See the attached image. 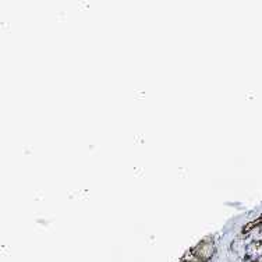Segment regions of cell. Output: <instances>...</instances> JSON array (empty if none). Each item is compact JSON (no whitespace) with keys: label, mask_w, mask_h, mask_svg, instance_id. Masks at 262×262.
I'll return each mask as SVG.
<instances>
[{"label":"cell","mask_w":262,"mask_h":262,"mask_svg":"<svg viewBox=\"0 0 262 262\" xmlns=\"http://www.w3.org/2000/svg\"><path fill=\"white\" fill-rule=\"evenodd\" d=\"M196 262H198V261H196Z\"/></svg>","instance_id":"3957f363"},{"label":"cell","mask_w":262,"mask_h":262,"mask_svg":"<svg viewBox=\"0 0 262 262\" xmlns=\"http://www.w3.org/2000/svg\"><path fill=\"white\" fill-rule=\"evenodd\" d=\"M262 223V215L259 217H257V219H255V221H252V222H250V223H247V225H246V226L243 227V233H244V234H246V233H248V232H251L252 229H254V227H257V226H259V225H261Z\"/></svg>","instance_id":"7a4b0ae2"},{"label":"cell","mask_w":262,"mask_h":262,"mask_svg":"<svg viewBox=\"0 0 262 262\" xmlns=\"http://www.w3.org/2000/svg\"><path fill=\"white\" fill-rule=\"evenodd\" d=\"M215 252V246L211 240H204L194 250H192V255L195 257L198 262H207L209 261Z\"/></svg>","instance_id":"6da1fadb"}]
</instances>
